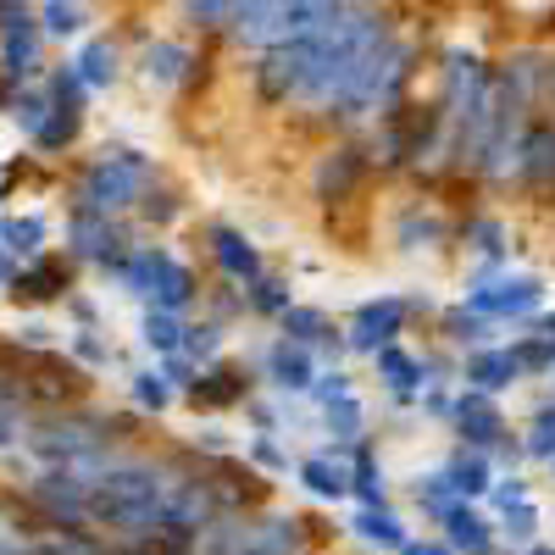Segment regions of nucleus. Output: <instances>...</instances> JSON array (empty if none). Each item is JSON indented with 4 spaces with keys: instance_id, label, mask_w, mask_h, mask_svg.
Masks as SVG:
<instances>
[{
    "instance_id": "ddd939ff",
    "label": "nucleus",
    "mask_w": 555,
    "mask_h": 555,
    "mask_svg": "<svg viewBox=\"0 0 555 555\" xmlns=\"http://www.w3.org/2000/svg\"><path fill=\"white\" fill-rule=\"evenodd\" d=\"M128 250H133L128 217H106V211H89V206H67V256H73V261H89V267L112 272Z\"/></svg>"
},
{
    "instance_id": "2f4dec72",
    "label": "nucleus",
    "mask_w": 555,
    "mask_h": 555,
    "mask_svg": "<svg viewBox=\"0 0 555 555\" xmlns=\"http://www.w3.org/2000/svg\"><path fill=\"white\" fill-rule=\"evenodd\" d=\"M489 12L500 17V28H512V39L555 34V0H489Z\"/></svg>"
},
{
    "instance_id": "e433bc0d",
    "label": "nucleus",
    "mask_w": 555,
    "mask_h": 555,
    "mask_svg": "<svg viewBox=\"0 0 555 555\" xmlns=\"http://www.w3.org/2000/svg\"><path fill=\"white\" fill-rule=\"evenodd\" d=\"M517 439H522V461H539V467H550V461H555V395H544V400L522 416Z\"/></svg>"
},
{
    "instance_id": "7ed1b4c3",
    "label": "nucleus",
    "mask_w": 555,
    "mask_h": 555,
    "mask_svg": "<svg viewBox=\"0 0 555 555\" xmlns=\"http://www.w3.org/2000/svg\"><path fill=\"white\" fill-rule=\"evenodd\" d=\"M133 439L128 416H89V411H56L44 423H28L23 444L34 467H89V461H112Z\"/></svg>"
},
{
    "instance_id": "6e6552de",
    "label": "nucleus",
    "mask_w": 555,
    "mask_h": 555,
    "mask_svg": "<svg viewBox=\"0 0 555 555\" xmlns=\"http://www.w3.org/2000/svg\"><path fill=\"white\" fill-rule=\"evenodd\" d=\"M278 0H178V17L201 39H222L228 51H267V23Z\"/></svg>"
},
{
    "instance_id": "423d86ee",
    "label": "nucleus",
    "mask_w": 555,
    "mask_h": 555,
    "mask_svg": "<svg viewBox=\"0 0 555 555\" xmlns=\"http://www.w3.org/2000/svg\"><path fill=\"white\" fill-rule=\"evenodd\" d=\"M373 178L378 172H373V156H366V139L361 133H328L322 151L311 156V167H306V195L322 211H345L366 195Z\"/></svg>"
},
{
    "instance_id": "9d476101",
    "label": "nucleus",
    "mask_w": 555,
    "mask_h": 555,
    "mask_svg": "<svg viewBox=\"0 0 555 555\" xmlns=\"http://www.w3.org/2000/svg\"><path fill=\"white\" fill-rule=\"evenodd\" d=\"M389 250L405 256V261H423V256H439L444 245H455V217L439 206V190H423V195H405L389 206Z\"/></svg>"
},
{
    "instance_id": "f03ea898",
    "label": "nucleus",
    "mask_w": 555,
    "mask_h": 555,
    "mask_svg": "<svg viewBox=\"0 0 555 555\" xmlns=\"http://www.w3.org/2000/svg\"><path fill=\"white\" fill-rule=\"evenodd\" d=\"M395 28H400V12L389 0H339V12L306 39L311 44V78H306V95L295 106V122L311 128V133L328 128V117L345 101V89L356 83L361 62L373 56Z\"/></svg>"
},
{
    "instance_id": "8fccbe9b",
    "label": "nucleus",
    "mask_w": 555,
    "mask_h": 555,
    "mask_svg": "<svg viewBox=\"0 0 555 555\" xmlns=\"http://www.w3.org/2000/svg\"><path fill=\"white\" fill-rule=\"evenodd\" d=\"M517 500H528V473L512 467V473H500V478H494V489H489L483 505H489V512H505V505H517Z\"/></svg>"
},
{
    "instance_id": "473e14b6",
    "label": "nucleus",
    "mask_w": 555,
    "mask_h": 555,
    "mask_svg": "<svg viewBox=\"0 0 555 555\" xmlns=\"http://www.w3.org/2000/svg\"><path fill=\"white\" fill-rule=\"evenodd\" d=\"M240 295H245V317H256V322H278V317H284V311L300 300L289 278H284V272H272V267L256 278L250 289H240Z\"/></svg>"
},
{
    "instance_id": "4d7b16f0",
    "label": "nucleus",
    "mask_w": 555,
    "mask_h": 555,
    "mask_svg": "<svg viewBox=\"0 0 555 555\" xmlns=\"http://www.w3.org/2000/svg\"><path fill=\"white\" fill-rule=\"evenodd\" d=\"M544 473H550V483H555V461H550V467H544Z\"/></svg>"
},
{
    "instance_id": "a878e982",
    "label": "nucleus",
    "mask_w": 555,
    "mask_h": 555,
    "mask_svg": "<svg viewBox=\"0 0 555 555\" xmlns=\"http://www.w3.org/2000/svg\"><path fill=\"white\" fill-rule=\"evenodd\" d=\"M317 434H322L328 450H356V444L373 439V411H366L361 395H345V400L317 411Z\"/></svg>"
},
{
    "instance_id": "dca6fc26",
    "label": "nucleus",
    "mask_w": 555,
    "mask_h": 555,
    "mask_svg": "<svg viewBox=\"0 0 555 555\" xmlns=\"http://www.w3.org/2000/svg\"><path fill=\"white\" fill-rule=\"evenodd\" d=\"M206 261L217 267V278L228 289H250L256 278L267 272V256H261V245L245 234V228H234V222H206Z\"/></svg>"
},
{
    "instance_id": "2eb2a0df",
    "label": "nucleus",
    "mask_w": 555,
    "mask_h": 555,
    "mask_svg": "<svg viewBox=\"0 0 555 555\" xmlns=\"http://www.w3.org/2000/svg\"><path fill=\"white\" fill-rule=\"evenodd\" d=\"M317 373H322V356H317V350H306V345H295V339H284V334H272V339L261 345L256 378L267 384V395H278V400H306L311 384H317Z\"/></svg>"
},
{
    "instance_id": "1a4fd4ad",
    "label": "nucleus",
    "mask_w": 555,
    "mask_h": 555,
    "mask_svg": "<svg viewBox=\"0 0 555 555\" xmlns=\"http://www.w3.org/2000/svg\"><path fill=\"white\" fill-rule=\"evenodd\" d=\"M428 311H434L428 295H395V289H389V295L361 300V306L345 317V350L373 361L384 345L405 339V334H411V322H416V317H428Z\"/></svg>"
},
{
    "instance_id": "09e8293b",
    "label": "nucleus",
    "mask_w": 555,
    "mask_h": 555,
    "mask_svg": "<svg viewBox=\"0 0 555 555\" xmlns=\"http://www.w3.org/2000/svg\"><path fill=\"white\" fill-rule=\"evenodd\" d=\"M73 361L78 366H112V345L101 339V328H73Z\"/></svg>"
},
{
    "instance_id": "b1692460",
    "label": "nucleus",
    "mask_w": 555,
    "mask_h": 555,
    "mask_svg": "<svg viewBox=\"0 0 555 555\" xmlns=\"http://www.w3.org/2000/svg\"><path fill=\"white\" fill-rule=\"evenodd\" d=\"M12 295H17L23 306H51V300H67V295H73V256L44 250L39 261H23V272L12 278Z\"/></svg>"
},
{
    "instance_id": "58836bf2",
    "label": "nucleus",
    "mask_w": 555,
    "mask_h": 555,
    "mask_svg": "<svg viewBox=\"0 0 555 555\" xmlns=\"http://www.w3.org/2000/svg\"><path fill=\"white\" fill-rule=\"evenodd\" d=\"M128 395H133V405L145 411V416H162V411H172L183 395H178V384L162 373V366H139V373L128 378Z\"/></svg>"
},
{
    "instance_id": "603ef678",
    "label": "nucleus",
    "mask_w": 555,
    "mask_h": 555,
    "mask_svg": "<svg viewBox=\"0 0 555 555\" xmlns=\"http://www.w3.org/2000/svg\"><path fill=\"white\" fill-rule=\"evenodd\" d=\"M400 555H455V550H450L444 539H416V533H411V544H405Z\"/></svg>"
},
{
    "instance_id": "cd10ccee",
    "label": "nucleus",
    "mask_w": 555,
    "mask_h": 555,
    "mask_svg": "<svg viewBox=\"0 0 555 555\" xmlns=\"http://www.w3.org/2000/svg\"><path fill=\"white\" fill-rule=\"evenodd\" d=\"M334 12H339V0H278V7H272V23H267V44L311 39Z\"/></svg>"
},
{
    "instance_id": "39448f33",
    "label": "nucleus",
    "mask_w": 555,
    "mask_h": 555,
    "mask_svg": "<svg viewBox=\"0 0 555 555\" xmlns=\"http://www.w3.org/2000/svg\"><path fill=\"white\" fill-rule=\"evenodd\" d=\"M112 278L122 284V295H133L139 306H162V311H178V317H190V306H201V278L195 267L183 261L172 245H133Z\"/></svg>"
},
{
    "instance_id": "13d9d810",
    "label": "nucleus",
    "mask_w": 555,
    "mask_h": 555,
    "mask_svg": "<svg viewBox=\"0 0 555 555\" xmlns=\"http://www.w3.org/2000/svg\"><path fill=\"white\" fill-rule=\"evenodd\" d=\"M544 384H550V395H555V373H550V378H544Z\"/></svg>"
},
{
    "instance_id": "3c124183",
    "label": "nucleus",
    "mask_w": 555,
    "mask_h": 555,
    "mask_svg": "<svg viewBox=\"0 0 555 555\" xmlns=\"http://www.w3.org/2000/svg\"><path fill=\"white\" fill-rule=\"evenodd\" d=\"M416 411H423L428 423H444V428H450V411H455V389H450V384H428V389H423V405H416Z\"/></svg>"
},
{
    "instance_id": "4c0bfd02",
    "label": "nucleus",
    "mask_w": 555,
    "mask_h": 555,
    "mask_svg": "<svg viewBox=\"0 0 555 555\" xmlns=\"http://www.w3.org/2000/svg\"><path fill=\"white\" fill-rule=\"evenodd\" d=\"M240 455L250 461L261 478H289V473H295V461H300V455L284 444V434H250V439L240 444Z\"/></svg>"
},
{
    "instance_id": "f257e3e1",
    "label": "nucleus",
    "mask_w": 555,
    "mask_h": 555,
    "mask_svg": "<svg viewBox=\"0 0 555 555\" xmlns=\"http://www.w3.org/2000/svg\"><path fill=\"white\" fill-rule=\"evenodd\" d=\"M195 455H133L122 450L101 483L89 489V533L122 544L128 555H151L167 528V505Z\"/></svg>"
},
{
    "instance_id": "f8f14e48",
    "label": "nucleus",
    "mask_w": 555,
    "mask_h": 555,
    "mask_svg": "<svg viewBox=\"0 0 555 555\" xmlns=\"http://www.w3.org/2000/svg\"><path fill=\"white\" fill-rule=\"evenodd\" d=\"M461 306L489 317L494 328H522L528 317L544 311V278L512 267V272H500L494 284H483V289H461Z\"/></svg>"
},
{
    "instance_id": "ea45409f",
    "label": "nucleus",
    "mask_w": 555,
    "mask_h": 555,
    "mask_svg": "<svg viewBox=\"0 0 555 555\" xmlns=\"http://www.w3.org/2000/svg\"><path fill=\"white\" fill-rule=\"evenodd\" d=\"M78 128H83V106H56V101H51V117H44V128L28 139V145H34L39 156H62V151H73Z\"/></svg>"
},
{
    "instance_id": "a211bd4d",
    "label": "nucleus",
    "mask_w": 555,
    "mask_h": 555,
    "mask_svg": "<svg viewBox=\"0 0 555 555\" xmlns=\"http://www.w3.org/2000/svg\"><path fill=\"white\" fill-rule=\"evenodd\" d=\"M256 395V373L245 361H211L201 366V378L183 389V400H190L201 416H228V411H245V400Z\"/></svg>"
},
{
    "instance_id": "f3484780",
    "label": "nucleus",
    "mask_w": 555,
    "mask_h": 555,
    "mask_svg": "<svg viewBox=\"0 0 555 555\" xmlns=\"http://www.w3.org/2000/svg\"><path fill=\"white\" fill-rule=\"evenodd\" d=\"M373 378H378V389L389 395L395 411H416L423 405V389L434 384L428 378V356L416 345H405V339H395V345H384L373 356Z\"/></svg>"
},
{
    "instance_id": "6e6d98bb",
    "label": "nucleus",
    "mask_w": 555,
    "mask_h": 555,
    "mask_svg": "<svg viewBox=\"0 0 555 555\" xmlns=\"http://www.w3.org/2000/svg\"><path fill=\"white\" fill-rule=\"evenodd\" d=\"M0 201H7V172H0Z\"/></svg>"
},
{
    "instance_id": "a18cd8bd",
    "label": "nucleus",
    "mask_w": 555,
    "mask_h": 555,
    "mask_svg": "<svg viewBox=\"0 0 555 555\" xmlns=\"http://www.w3.org/2000/svg\"><path fill=\"white\" fill-rule=\"evenodd\" d=\"M345 395H356V378H350V366L345 361H328L317 373V384H311V395H306V405L311 411H322V405H334V400H345Z\"/></svg>"
},
{
    "instance_id": "79ce46f5",
    "label": "nucleus",
    "mask_w": 555,
    "mask_h": 555,
    "mask_svg": "<svg viewBox=\"0 0 555 555\" xmlns=\"http://www.w3.org/2000/svg\"><path fill=\"white\" fill-rule=\"evenodd\" d=\"M83 23H89L83 0H39V28H44V39H78Z\"/></svg>"
},
{
    "instance_id": "c9c22d12",
    "label": "nucleus",
    "mask_w": 555,
    "mask_h": 555,
    "mask_svg": "<svg viewBox=\"0 0 555 555\" xmlns=\"http://www.w3.org/2000/svg\"><path fill=\"white\" fill-rule=\"evenodd\" d=\"M183 334H190V317H178V311L145 306V317H139V339H145V350H151L156 361L178 356V350H183Z\"/></svg>"
},
{
    "instance_id": "412c9836",
    "label": "nucleus",
    "mask_w": 555,
    "mask_h": 555,
    "mask_svg": "<svg viewBox=\"0 0 555 555\" xmlns=\"http://www.w3.org/2000/svg\"><path fill=\"white\" fill-rule=\"evenodd\" d=\"M439 539L455 555H505L500 528H494V512H483L478 500H455L450 512H444V522H439Z\"/></svg>"
},
{
    "instance_id": "5701e85b",
    "label": "nucleus",
    "mask_w": 555,
    "mask_h": 555,
    "mask_svg": "<svg viewBox=\"0 0 555 555\" xmlns=\"http://www.w3.org/2000/svg\"><path fill=\"white\" fill-rule=\"evenodd\" d=\"M295 483L317 500V505H350V450H311L295 461Z\"/></svg>"
},
{
    "instance_id": "864d4df0",
    "label": "nucleus",
    "mask_w": 555,
    "mask_h": 555,
    "mask_svg": "<svg viewBox=\"0 0 555 555\" xmlns=\"http://www.w3.org/2000/svg\"><path fill=\"white\" fill-rule=\"evenodd\" d=\"M522 555H555V544H528Z\"/></svg>"
},
{
    "instance_id": "a19ab883",
    "label": "nucleus",
    "mask_w": 555,
    "mask_h": 555,
    "mask_svg": "<svg viewBox=\"0 0 555 555\" xmlns=\"http://www.w3.org/2000/svg\"><path fill=\"white\" fill-rule=\"evenodd\" d=\"M411 500H416V512H423L428 522H444V512H450L461 494L444 483L439 467H428V473H416V478H411Z\"/></svg>"
},
{
    "instance_id": "6ab92c4d",
    "label": "nucleus",
    "mask_w": 555,
    "mask_h": 555,
    "mask_svg": "<svg viewBox=\"0 0 555 555\" xmlns=\"http://www.w3.org/2000/svg\"><path fill=\"white\" fill-rule=\"evenodd\" d=\"M284 339H295V345H306V350H317L322 356V366L328 361H345L350 350H345V322L328 311V306H311V300H295L284 317L272 322Z\"/></svg>"
},
{
    "instance_id": "f704fd0d",
    "label": "nucleus",
    "mask_w": 555,
    "mask_h": 555,
    "mask_svg": "<svg viewBox=\"0 0 555 555\" xmlns=\"http://www.w3.org/2000/svg\"><path fill=\"white\" fill-rule=\"evenodd\" d=\"M28 434V395L17 378V361H0V450Z\"/></svg>"
},
{
    "instance_id": "393cba45",
    "label": "nucleus",
    "mask_w": 555,
    "mask_h": 555,
    "mask_svg": "<svg viewBox=\"0 0 555 555\" xmlns=\"http://www.w3.org/2000/svg\"><path fill=\"white\" fill-rule=\"evenodd\" d=\"M350 539L366 544L373 555H400L411 544V528H405V512L400 505H356V512L345 517Z\"/></svg>"
},
{
    "instance_id": "4468645a",
    "label": "nucleus",
    "mask_w": 555,
    "mask_h": 555,
    "mask_svg": "<svg viewBox=\"0 0 555 555\" xmlns=\"http://www.w3.org/2000/svg\"><path fill=\"white\" fill-rule=\"evenodd\" d=\"M512 195L528 206H555V117H533L517 139Z\"/></svg>"
},
{
    "instance_id": "7c9ffc66",
    "label": "nucleus",
    "mask_w": 555,
    "mask_h": 555,
    "mask_svg": "<svg viewBox=\"0 0 555 555\" xmlns=\"http://www.w3.org/2000/svg\"><path fill=\"white\" fill-rule=\"evenodd\" d=\"M73 67H78L83 89H112V83L122 78V51H117V39H112V34H89V39L78 44Z\"/></svg>"
},
{
    "instance_id": "de8ad7c7",
    "label": "nucleus",
    "mask_w": 555,
    "mask_h": 555,
    "mask_svg": "<svg viewBox=\"0 0 555 555\" xmlns=\"http://www.w3.org/2000/svg\"><path fill=\"white\" fill-rule=\"evenodd\" d=\"M139 222H151V228H167V222H178L183 217V195L178 190H167V183H156V190L145 195V206L133 211Z\"/></svg>"
},
{
    "instance_id": "37998d69",
    "label": "nucleus",
    "mask_w": 555,
    "mask_h": 555,
    "mask_svg": "<svg viewBox=\"0 0 555 555\" xmlns=\"http://www.w3.org/2000/svg\"><path fill=\"white\" fill-rule=\"evenodd\" d=\"M44 240H51V228H44V217H7V250L17 261H39L44 256Z\"/></svg>"
},
{
    "instance_id": "9b49d317",
    "label": "nucleus",
    "mask_w": 555,
    "mask_h": 555,
    "mask_svg": "<svg viewBox=\"0 0 555 555\" xmlns=\"http://www.w3.org/2000/svg\"><path fill=\"white\" fill-rule=\"evenodd\" d=\"M133 73H139V83H145L151 95H183V89L201 83L206 51H201L195 39H183V34H156V39L139 44Z\"/></svg>"
},
{
    "instance_id": "49530a36",
    "label": "nucleus",
    "mask_w": 555,
    "mask_h": 555,
    "mask_svg": "<svg viewBox=\"0 0 555 555\" xmlns=\"http://www.w3.org/2000/svg\"><path fill=\"white\" fill-rule=\"evenodd\" d=\"M512 350H517V361H522V373H528V378H550V373H555V350H550L544 334L522 328V334L512 339Z\"/></svg>"
},
{
    "instance_id": "72a5a7b5",
    "label": "nucleus",
    "mask_w": 555,
    "mask_h": 555,
    "mask_svg": "<svg viewBox=\"0 0 555 555\" xmlns=\"http://www.w3.org/2000/svg\"><path fill=\"white\" fill-rule=\"evenodd\" d=\"M494 528H500V544L505 555H522L528 544H539V528H544V512H539V500H517V505H505V512H494Z\"/></svg>"
},
{
    "instance_id": "c756f323",
    "label": "nucleus",
    "mask_w": 555,
    "mask_h": 555,
    "mask_svg": "<svg viewBox=\"0 0 555 555\" xmlns=\"http://www.w3.org/2000/svg\"><path fill=\"white\" fill-rule=\"evenodd\" d=\"M350 505H389V467L373 439L350 450Z\"/></svg>"
},
{
    "instance_id": "aec40b11",
    "label": "nucleus",
    "mask_w": 555,
    "mask_h": 555,
    "mask_svg": "<svg viewBox=\"0 0 555 555\" xmlns=\"http://www.w3.org/2000/svg\"><path fill=\"white\" fill-rule=\"evenodd\" d=\"M512 240H517L512 217L494 211V206H467L455 217V245L467 256H478V261H512V250H517Z\"/></svg>"
},
{
    "instance_id": "bb28decb",
    "label": "nucleus",
    "mask_w": 555,
    "mask_h": 555,
    "mask_svg": "<svg viewBox=\"0 0 555 555\" xmlns=\"http://www.w3.org/2000/svg\"><path fill=\"white\" fill-rule=\"evenodd\" d=\"M434 339L444 345V350H455V356H467V350H483V345H500V328L489 317H478V311H467V306H444V311H434Z\"/></svg>"
},
{
    "instance_id": "20e7f679",
    "label": "nucleus",
    "mask_w": 555,
    "mask_h": 555,
    "mask_svg": "<svg viewBox=\"0 0 555 555\" xmlns=\"http://www.w3.org/2000/svg\"><path fill=\"white\" fill-rule=\"evenodd\" d=\"M156 183H162L156 156L133 151V145H106V151H95L83 162V172L73 183V206L106 211V217H133Z\"/></svg>"
},
{
    "instance_id": "4be33fe9",
    "label": "nucleus",
    "mask_w": 555,
    "mask_h": 555,
    "mask_svg": "<svg viewBox=\"0 0 555 555\" xmlns=\"http://www.w3.org/2000/svg\"><path fill=\"white\" fill-rule=\"evenodd\" d=\"M461 384L467 389H483V395H512V389H522L528 384V373H522V361H517V350L512 345H483V350H467L461 356Z\"/></svg>"
},
{
    "instance_id": "5fc2aeb1",
    "label": "nucleus",
    "mask_w": 555,
    "mask_h": 555,
    "mask_svg": "<svg viewBox=\"0 0 555 555\" xmlns=\"http://www.w3.org/2000/svg\"><path fill=\"white\" fill-rule=\"evenodd\" d=\"M0 245H7V217H0Z\"/></svg>"
},
{
    "instance_id": "c85d7f7f",
    "label": "nucleus",
    "mask_w": 555,
    "mask_h": 555,
    "mask_svg": "<svg viewBox=\"0 0 555 555\" xmlns=\"http://www.w3.org/2000/svg\"><path fill=\"white\" fill-rule=\"evenodd\" d=\"M439 473H444V483L461 494V500H489V489H494V478H500V467H494V461L483 455V450H450L444 461H439Z\"/></svg>"
},
{
    "instance_id": "0eeeda50",
    "label": "nucleus",
    "mask_w": 555,
    "mask_h": 555,
    "mask_svg": "<svg viewBox=\"0 0 555 555\" xmlns=\"http://www.w3.org/2000/svg\"><path fill=\"white\" fill-rule=\"evenodd\" d=\"M450 434L461 450H483L500 473L522 467V439L512 428V416H505V405L483 389H467L455 384V411H450Z\"/></svg>"
},
{
    "instance_id": "c03bdc74",
    "label": "nucleus",
    "mask_w": 555,
    "mask_h": 555,
    "mask_svg": "<svg viewBox=\"0 0 555 555\" xmlns=\"http://www.w3.org/2000/svg\"><path fill=\"white\" fill-rule=\"evenodd\" d=\"M222 345H228V328H222V322H211V317L190 322V334H183V356H190L195 366L222 361Z\"/></svg>"
}]
</instances>
